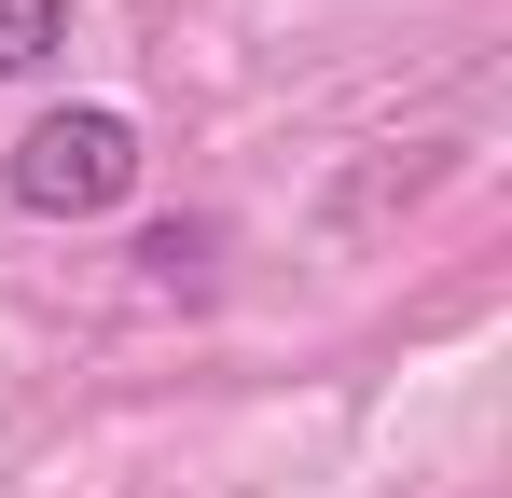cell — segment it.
<instances>
[{
	"label": "cell",
	"instance_id": "6da1fadb",
	"mask_svg": "<svg viewBox=\"0 0 512 498\" xmlns=\"http://www.w3.org/2000/svg\"><path fill=\"white\" fill-rule=\"evenodd\" d=\"M0 194H14L28 222H97V208L139 194V125H125V111H42V125L0 153Z\"/></svg>",
	"mask_w": 512,
	"mask_h": 498
},
{
	"label": "cell",
	"instance_id": "7a4b0ae2",
	"mask_svg": "<svg viewBox=\"0 0 512 498\" xmlns=\"http://www.w3.org/2000/svg\"><path fill=\"white\" fill-rule=\"evenodd\" d=\"M56 56H70V0H0V83L56 70Z\"/></svg>",
	"mask_w": 512,
	"mask_h": 498
}]
</instances>
